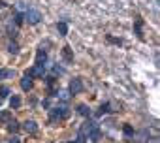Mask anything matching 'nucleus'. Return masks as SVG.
I'll list each match as a JSON object with an SVG mask.
<instances>
[{
  "mask_svg": "<svg viewBox=\"0 0 160 143\" xmlns=\"http://www.w3.org/2000/svg\"><path fill=\"white\" fill-rule=\"evenodd\" d=\"M77 111H79V115H83V117H89L91 115V109H89L87 104H81V106L77 107Z\"/></svg>",
  "mask_w": 160,
  "mask_h": 143,
  "instance_id": "8",
  "label": "nucleus"
},
{
  "mask_svg": "<svg viewBox=\"0 0 160 143\" xmlns=\"http://www.w3.org/2000/svg\"><path fill=\"white\" fill-rule=\"evenodd\" d=\"M0 106H2V98H0Z\"/></svg>",
  "mask_w": 160,
  "mask_h": 143,
  "instance_id": "23",
  "label": "nucleus"
},
{
  "mask_svg": "<svg viewBox=\"0 0 160 143\" xmlns=\"http://www.w3.org/2000/svg\"><path fill=\"white\" fill-rule=\"evenodd\" d=\"M53 72H55V74H64V70H62V68H58V66H55V68H53Z\"/></svg>",
  "mask_w": 160,
  "mask_h": 143,
  "instance_id": "20",
  "label": "nucleus"
},
{
  "mask_svg": "<svg viewBox=\"0 0 160 143\" xmlns=\"http://www.w3.org/2000/svg\"><path fill=\"white\" fill-rule=\"evenodd\" d=\"M25 130H27L28 134H36V132H38V124H36L34 121H27V122H25Z\"/></svg>",
  "mask_w": 160,
  "mask_h": 143,
  "instance_id": "6",
  "label": "nucleus"
},
{
  "mask_svg": "<svg viewBox=\"0 0 160 143\" xmlns=\"http://www.w3.org/2000/svg\"><path fill=\"white\" fill-rule=\"evenodd\" d=\"M45 76V66H32L30 70H27V77L28 79H38Z\"/></svg>",
  "mask_w": 160,
  "mask_h": 143,
  "instance_id": "2",
  "label": "nucleus"
},
{
  "mask_svg": "<svg viewBox=\"0 0 160 143\" xmlns=\"http://www.w3.org/2000/svg\"><path fill=\"white\" fill-rule=\"evenodd\" d=\"M21 89H23V91H30V89H32V79H28V77L25 76V77L21 79Z\"/></svg>",
  "mask_w": 160,
  "mask_h": 143,
  "instance_id": "7",
  "label": "nucleus"
},
{
  "mask_svg": "<svg viewBox=\"0 0 160 143\" xmlns=\"http://www.w3.org/2000/svg\"><path fill=\"white\" fill-rule=\"evenodd\" d=\"M62 53H64V58H66L68 62H72V60H73V55H72V51H70V47H68V45L62 49Z\"/></svg>",
  "mask_w": 160,
  "mask_h": 143,
  "instance_id": "13",
  "label": "nucleus"
},
{
  "mask_svg": "<svg viewBox=\"0 0 160 143\" xmlns=\"http://www.w3.org/2000/svg\"><path fill=\"white\" fill-rule=\"evenodd\" d=\"M8 96H10V89L6 85H2L0 87V98H8Z\"/></svg>",
  "mask_w": 160,
  "mask_h": 143,
  "instance_id": "16",
  "label": "nucleus"
},
{
  "mask_svg": "<svg viewBox=\"0 0 160 143\" xmlns=\"http://www.w3.org/2000/svg\"><path fill=\"white\" fill-rule=\"evenodd\" d=\"M10 106H12V107H19V106H21V98H19V96H12V98H10Z\"/></svg>",
  "mask_w": 160,
  "mask_h": 143,
  "instance_id": "14",
  "label": "nucleus"
},
{
  "mask_svg": "<svg viewBox=\"0 0 160 143\" xmlns=\"http://www.w3.org/2000/svg\"><path fill=\"white\" fill-rule=\"evenodd\" d=\"M13 77V70H0V79H8Z\"/></svg>",
  "mask_w": 160,
  "mask_h": 143,
  "instance_id": "11",
  "label": "nucleus"
},
{
  "mask_svg": "<svg viewBox=\"0 0 160 143\" xmlns=\"http://www.w3.org/2000/svg\"><path fill=\"white\" fill-rule=\"evenodd\" d=\"M0 121H2V122H10L12 121V113L10 111H0Z\"/></svg>",
  "mask_w": 160,
  "mask_h": 143,
  "instance_id": "12",
  "label": "nucleus"
},
{
  "mask_svg": "<svg viewBox=\"0 0 160 143\" xmlns=\"http://www.w3.org/2000/svg\"><path fill=\"white\" fill-rule=\"evenodd\" d=\"M10 143H21V141H19V137H17V136H13V137L10 139Z\"/></svg>",
  "mask_w": 160,
  "mask_h": 143,
  "instance_id": "21",
  "label": "nucleus"
},
{
  "mask_svg": "<svg viewBox=\"0 0 160 143\" xmlns=\"http://www.w3.org/2000/svg\"><path fill=\"white\" fill-rule=\"evenodd\" d=\"M17 8H19V10H27V6H25V2H19V4H17Z\"/></svg>",
  "mask_w": 160,
  "mask_h": 143,
  "instance_id": "22",
  "label": "nucleus"
},
{
  "mask_svg": "<svg viewBox=\"0 0 160 143\" xmlns=\"http://www.w3.org/2000/svg\"><path fill=\"white\" fill-rule=\"evenodd\" d=\"M81 91H83V83H81V79H79V77L72 79V83H70V92H72V94H77V92H81Z\"/></svg>",
  "mask_w": 160,
  "mask_h": 143,
  "instance_id": "4",
  "label": "nucleus"
},
{
  "mask_svg": "<svg viewBox=\"0 0 160 143\" xmlns=\"http://www.w3.org/2000/svg\"><path fill=\"white\" fill-rule=\"evenodd\" d=\"M17 130H19V122H17V121H10V122H8V132H10V134H15Z\"/></svg>",
  "mask_w": 160,
  "mask_h": 143,
  "instance_id": "10",
  "label": "nucleus"
},
{
  "mask_svg": "<svg viewBox=\"0 0 160 143\" xmlns=\"http://www.w3.org/2000/svg\"><path fill=\"white\" fill-rule=\"evenodd\" d=\"M55 96H58V100H62V102H68L70 100V91H58Z\"/></svg>",
  "mask_w": 160,
  "mask_h": 143,
  "instance_id": "9",
  "label": "nucleus"
},
{
  "mask_svg": "<svg viewBox=\"0 0 160 143\" xmlns=\"http://www.w3.org/2000/svg\"><path fill=\"white\" fill-rule=\"evenodd\" d=\"M25 19H27V23H28V25H38V23H40V19H42V13H40L38 10H27Z\"/></svg>",
  "mask_w": 160,
  "mask_h": 143,
  "instance_id": "3",
  "label": "nucleus"
},
{
  "mask_svg": "<svg viewBox=\"0 0 160 143\" xmlns=\"http://www.w3.org/2000/svg\"><path fill=\"white\" fill-rule=\"evenodd\" d=\"M58 32H60V36H66V32H68V25H66V23H58Z\"/></svg>",
  "mask_w": 160,
  "mask_h": 143,
  "instance_id": "17",
  "label": "nucleus"
},
{
  "mask_svg": "<svg viewBox=\"0 0 160 143\" xmlns=\"http://www.w3.org/2000/svg\"><path fill=\"white\" fill-rule=\"evenodd\" d=\"M23 19H25V17H23L21 13H17V15H15V23H17V25H23Z\"/></svg>",
  "mask_w": 160,
  "mask_h": 143,
  "instance_id": "18",
  "label": "nucleus"
},
{
  "mask_svg": "<svg viewBox=\"0 0 160 143\" xmlns=\"http://www.w3.org/2000/svg\"><path fill=\"white\" fill-rule=\"evenodd\" d=\"M8 51H10L12 55H17V53H19V45L13 42V43H10V45H8Z\"/></svg>",
  "mask_w": 160,
  "mask_h": 143,
  "instance_id": "15",
  "label": "nucleus"
},
{
  "mask_svg": "<svg viewBox=\"0 0 160 143\" xmlns=\"http://www.w3.org/2000/svg\"><path fill=\"white\" fill-rule=\"evenodd\" d=\"M124 134H126V136H130V134H132V126H128V124H126V126H124Z\"/></svg>",
  "mask_w": 160,
  "mask_h": 143,
  "instance_id": "19",
  "label": "nucleus"
},
{
  "mask_svg": "<svg viewBox=\"0 0 160 143\" xmlns=\"http://www.w3.org/2000/svg\"><path fill=\"white\" fill-rule=\"evenodd\" d=\"M45 62H47V55L43 49H40L36 53V66H45Z\"/></svg>",
  "mask_w": 160,
  "mask_h": 143,
  "instance_id": "5",
  "label": "nucleus"
},
{
  "mask_svg": "<svg viewBox=\"0 0 160 143\" xmlns=\"http://www.w3.org/2000/svg\"><path fill=\"white\" fill-rule=\"evenodd\" d=\"M70 117V109L66 106H60V107H53L51 109V121H60V119H68Z\"/></svg>",
  "mask_w": 160,
  "mask_h": 143,
  "instance_id": "1",
  "label": "nucleus"
}]
</instances>
